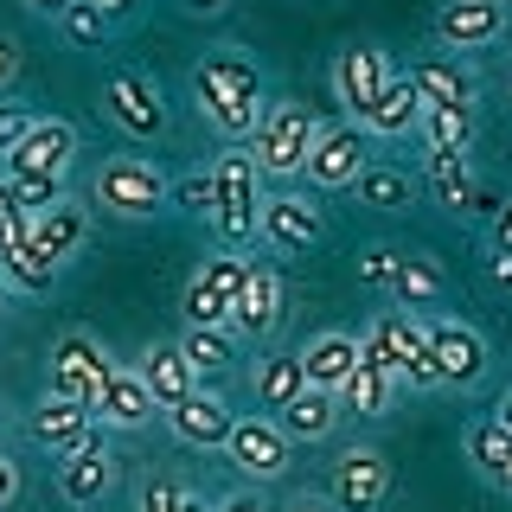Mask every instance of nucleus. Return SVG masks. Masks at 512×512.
I'll use <instances>...</instances> for the list:
<instances>
[{"mask_svg": "<svg viewBox=\"0 0 512 512\" xmlns=\"http://www.w3.org/2000/svg\"><path fill=\"white\" fill-rule=\"evenodd\" d=\"M314 135L320 122L308 116V103H295V96H282V103H263V116H256V173L263 180H301V167H308L314 154Z\"/></svg>", "mask_w": 512, "mask_h": 512, "instance_id": "nucleus-1", "label": "nucleus"}, {"mask_svg": "<svg viewBox=\"0 0 512 512\" xmlns=\"http://www.w3.org/2000/svg\"><path fill=\"white\" fill-rule=\"evenodd\" d=\"M359 352H372V359H378L397 384L436 391V352H429L423 314H378L372 327L359 333Z\"/></svg>", "mask_w": 512, "mask_h": 512, "instance_id": "nucleus-2", "label": "nucleus"}, {"mask_svg": "<svg viewBox=\"0 0 512 512\" xmlns=\"http://www.w3.org/2000/svg\"><path fill=\"white\" fill-rule=\"evenodd\" d=\"M263 173H256L250 148H224L212 160V224L224 244H244V237H256V212H263Z\"/></svg>", "mask_w": 512, "mask_h": 512, "instance_id": "nucleus-3", "label": "nucleus"}, {"mask_svg": "<svg viewBox=\"0 0 512 512\" xmlns=\"http://www.w3.org/2000/svg\"><path fill=\"white\" fill-rule=\"evenodd\" d=\"M96 205H103L109 218H154L160 205H167V173L154 167V160H141V154H116V160H103V173H96Z\"/></svg>", "mask_w": 512, "mask_h": 512, "instance_id": "nucleus-4", "label": "nucleus"}, {"mask_svg": "<svg viewBox=\"0 0 512 512\" xmlns=\"http://www.w3.org/2000/svg\"><path fill=\"white\" fill-rule=\"evenodd\" d=\"M423 333H429V352H436V384H448V391H474V384L487 378L493 352H487V333L480 327L448 320V314H429Z\"/></svg>", "mask_w": 512, "mask_h": 512, "instance_id": "nucleus-5", "label": "nucleus"}, {"mask_svg": "<svg viewBox=\"0 0 512 512\" xmlns=\"http://www.w3.org/2000/svg\"><path fill=\"white\" fill-rule=\"evenodd\" d=\"M77 128L71 122H58V116H39L26 128L20 141L7 148V160H0V173L7 180H64L71 173V160H77Z\"/></svg>", "mask_w": 512, "mask_h": 512, "instance_id": "nucleus-6", "label": "nucleus"}, {"mask_svg": "<svg viewBox=\"0 0 512 512\" xmlns=\"http://www.w3.org/2000/svg\"><path fill=\"white\" fill-rule=\"evenodd\" d=\"M224 461H231L244 480H256V487H263V480H282V474H288L295 442L282 436V423H276L269 410H263V416H237L231 436H224Z\"/></svg>", "mask_w": 512, "mask_h": 512, "instance_id": "nucleus-7", "label": "nucleus"}, {"mask_svg": "<svg viewBox=\"0 0 512 512\" xmlns=\"http://www.w3.org/2000/svg\"><path fill=\"white\" fill-rule=\"evenodd\" d=\"M103 116L135 141H160L167 135V103L148 71H109L103 77Z\"/></svg>", "mask_w": 512, "mask_h": 512, "instance_id": "nucleus-8", "label": "nucleus"}, {"mask_svg": "<svg viewBox=\"0 0 512 512\" xmlns=\"http://www.w3.org/2000/svg\"><path fill=\"white\" fill-rule=\"evenodd\" d=\"M384 493H391V455L378 442H352L340 461H333V493L327 500L340 512H378Z\"/></svg>", "mask_w": 512, "mask_h": 512, "instance_id": "nucleus-9", "label": "nucleus"}, {"mask_svg": "<svg viewBox=\"0 0 512 512\" xmlns=\"http://www.w3.org/2000/svg\"><path fill=\"white\" fill-rule=\"evenodd\" d=\"M109 372H116V359H109L90 333H64V340L52 346V378H45V391H52V397H77V404L96 410V391H103Z\"/></svg>", "mask_w": 512, "mask_h": 512, "instance_id": "nucleus-10", "label": "nucleus"}, {"mask_svg": "<svg viewBox=\"0 0 512 512\" xmlns=\"http://www.w3.org/2000/svg\"><path fill=\"white\" fill-rule=\"evenodd\" d=\"M512 26V7L506 0H442L436 13V39L448 52H487V45H500Z\"/></svg>", "mask_w": 512, "mask_h": 512, "instance_id": "nucleus-11", "label": "nucleus"}, {"mask_svg": "<svg viewBox=\"0 0 512 512\" xmlns=\"http://www.w3.org/2000/svg\"><path fill=\"white\" fill-rule=\"evenodd\" d=\"M109 480H116V455H109V429L96 423L90 436L58 461V493H64L71 506H96V500L109 493Z\"/></svg>", "mask_w": 512, "mask_h": 512, "instance_id": "nucleus-12", "label": "nucleus"}, {"mask_svg": "<svg viewBox=\"0 0 512 512\" xmlns=\"http://www.w3.org/2000/svg\"><path fill=\"white\" fill-rule=\"evenodd\" d=\"M256 237H263L269 250H308L327 237V212L308 205L301 192H276V199H263V212H256Z\"/></svg>", "mask_w": 512, "mask_h": 512, "instance_id": "nucleus-13", "label": "nucleus"}, {"mask_svg": "<svg viewBox=\"0 0 512 512\" xmlns=\"http://www.w3.org/2000/svg\"><path fill=\"white\" fill-rule=\"evenodd\" d=\"M359 167H365V128L359 122H333V128H320L314 135V154H308V180L320 192H340L359 180Z\"/></svg>", "mask_w": 512, "mask_h": 512, "instance_id": "nucleus-14", "label": "nucleus"}, {"mask_svg": "<svg viewBox=\"0 0 512 512\" xmlns=\"http://www.w3.org/2000/svg\"><path fill=\"white\" fill-rule=\"evenodd\" d=\"M391 58L378 52V45H346L340 58H333V96H340V109L346 116H359L365 122V109H372V96L391 84Z\"/></svg>", "mask_w": 512, "mask_h": 512, "instance_id": "nucleus-15", "label": "nucleus"}, {"mask_svg": "<svg viewBox=\"0 0 512 512\" xmlns=\"http://www.w3.org/2000/svg\"><path fill=\"white\" fill-rule=\"evenodd\" d=\"M160 416H167V429H173L186 448H224V436H231V423H237L231 404H224L218 391H205V384H199V391H186L180 404L160 410Z\"/></svg>", "mask_w": 512, "mask_h": 512, "instance_id": "nucleus-16", "label": "nucleus"}, {"mask_svg": "<svg viewBox=\"0 0 512 512\" xmlns=\"http://www.w3.org/2000/svg\"><path fill=\"white\" fill-rule=\"evenodd\" d=\"M231 327L250 333V340H263V333L282 327V282H276V269L256 263V256H250L244 288H237V301H231Z\"/></svg>", "mask_w": 512, "mask_h": 512, "instance_id": "nucleus-17", "label": "nucleus"}, {"mask_svg": "<svg viewBox=\"0 0 512 512\" xmlns=\"http://www.w3.org/2000/svg\"><path fill=\"white\" fill-rule=\"evenodd\" d=\"M410 90L416 96H423V109H455V116H474V77L468 71H461V64L455 58H416L410 64Z\"/></svg>", "mask_w": 512, "mask_h": 512, "instance_id": "nucleus-18", "label": "nucleus"}, {"mask_svg": "<svg viewBox=\"0 0 512 512\" xmlns=\"http://www.w3.org/2000/svg\"><path fill=\"white\" fill-rule=\"evenodd\" d=\"M90 429H96V410L77 404V397H52V391H45V404L32 410V442L52 448V461H64Z\"/></svg>", "mask_w": 512, "mask_h": 512, "instance_id": "nucleus-19", "label": "nucleus"}, {"mask_svg": "<svg viewBox=\"0 0 512 512\" xmlns=\"http://www.w3.org/2000/svg\"><path fill=\"white\" fill-rule=\"evenodd\" d=\"M96 423H103V429L154 423V397H148V384H141L135 365H116V372L103 378V391H96Z\"/></svg>", "mask_w": 512, "mask_h": 512, "instance_id": "nucleus-20", "label": "nucleus"}, {"mask_svg": "<svg viewBox=\"0 0 512 512\" xmlns=\"http://www.w3.org/2000/svg\"><path fill=\"white\" fill-rule=\"evenodd\" d=\"M340 391H301V397H288V404L276 410V423H282V436L288 442H327L333 429H340Z\"/></svg>", "mask_w": 512, "mask_h": 512, "instance_id": "nucleus-21", "label": "nucleus"}, {"mask_svg": "<svg viewBox=\"0 0 512 512\" xmlns=\"http://www.w3.org/2000/svg\"><path fill=\"white\" fill-rule=\"evenodd\" d=\"M416 122H423V96L410 90V77H391L378 96H372V109H365V135H378V141H404L416 135Z\"/></svg>", "mask_w": 512, "mask_h": 512, "instance_id": "nucleus-22", "label": "nucleus"}, {"mask_svg": "<svg viewBox=\"0 0 512 512\" xmlns=\"http://www.w3.org/2000/svg\"><path fill=\"white\" fill-rule=\"evenodd\" d=\"M352 365H359V340L340 327H327V333H314L308 346H301V372H308L314 391H340V384L352 378Z\"/></svg>", "mask_w": 512, "mask_h": 512, "instance_id": "nucleus-23", "label": "nucleus"}, {"mask_svg": "<svg viewBox=\"0 0 512 512\" xmlns=\"http://www.w3.org/2000/svg\"><path fill=\"white\" fill-rule=\"evenodd\" d=\"M141 384H148V397H154V410H173L186 391H199V378H192V365H186V352H180V340L173 346H148L141 352Z\"/></svg>", "mask_w": 512, "mask_h": 512, "instance_id": "nucleus-24", "label": "nucleus"}, {"mask_svg": "<svg viewBox=\"0 0 512 512\" xmlns=\"http://www.w3.org/2000/svg\"><path fill=\"white\" fill-rule=\"evenodd\" d=\"M391 295L404 301L410 314H429V308H442V295H448V276H442V263H436V256H423V250H397Z\"/></svg>", "mask_w": 512, "mask_h": 512, "instance_id": "nucleus-25", "label": "nucleus"}, {"mask_svg": "<svg viewBox=\"0 0 512 512\" xmlns=\"http://www.w3.org/2000/svg\"><path fill=\"white\" fill-rule=\"evenodd\" d=\"M32 244H39V250L64 269L77 250L90 244V212H84V205H71V199L52 205V212H39V218H32Z\"/></svg>", "mask_w": 512, "mask_h": 512, "instance_id": "nucleus-26", "label": "nucleus"}, {"mask_svg": "<svg viewBox=\"0 0 512 512\" xmlns=\"http://www.w3.org/2000/svg\"><path fill=\"white\" fill-rule=\"evenodd\" d=\"M250 391H256V404H263L269 416H276L288 397H301L308 391V372H301V352H269V359H256V372H250Z\"/></svg>", "mask_w": 512, "mask_h": 512, "instance_id": "nucleus-27", "label": "nucleus"}, {"mask_svg": "<svg viewBox=\"0 0 512 512\" xmlns=\"http://www.w3.org/2000/svg\"><path fill=\"white\" fill-rule=\"evenodd\" d=\"M352 192H359V205H372V212H410L416 205V180L404 167H384V160H365Z\"/></svg>", "mask_w": 512, "mask_h": 512, "instance_id": "nucleus-28", "label": "nucleus"}, {"mask_svg": "<svg viewBox=\"0 0 512 512\" xmlns=\"http://www.w3.org/2000/svg\"><path fill=\"white\" fill-rule=\"evenodd\" d=\"M397 397V378L384 372L372 352H359V365H352V378L340 384V410H359V416H384Z\"/></svg>", "mask_w": 512, "mask_h": 512, "instance_id": "nucleus-29", "label": "nucleus"}, {"mask_svg": "<svg viewBox=\"0 0 512 512\" xmlns=\"http://www.w3.org/2000/svg\"><path fill=\"white\" fill-rule=\"evenodd\" d=\"M0 282L20 288V295H45V288L58 282V263H52V256H45L39 244H32V237H26V244L0 250Z\"/></svg>", "mask_w": 512, "mask_h": 512, "instance_id": "nucleus-30", "label": "nucleus"}, {"mask_svg": "<svg viewBox=\"0 0 512 512\" xmlns=\"http://www.w3.org/2000/svg\"><path fill=\"white\" fill-rule=\"evenodd\" d=\"M461 448H468V461H474V474H487L493 487H500V474L512 468V436L493 416H480V423H468L461 429Z\"/></svg>", "mask_w": 512, "mask_h": 512, "instance_id": "nucleus-31", "label": "nucleus"}, {"mask_svg": "<svg viewBox=\"0 0 512 512\" xmlns=\"http://www.w3.org/2000/svg\"><path fill=\"white\" fill-rule=\"evenodd\" d=\"M192 71L205 77V84H218L224 96H244V103H263V84H256V64L237 58V52H205Z\"/></svg>", "mask_w": 512, "mask_h": 512, "instance_id": "nucleus-32", "label": "nucleus"}, {"mask_svg": "<svg viewBox=\"0 0 512 512\" xmlns=\"http://www.w3.org/2000/svg\"><path fill=\"white\" fill-rule=\"evenodd\" d=\"M429 192H436L448 212H461V218H468V199H474L468 154H429Z\"/></svg>", "mask_w": 512, "mask_h": 512, "instance_id": "nucleus-33", "label": "nucleus"}, {"mask_svg": "<svg viewBox=\"0 0 512 512\" xmlns=\"http://www.w3.org/2000/svg\"><path fill=\"white\" fill-rule=\"evenodd\" d=\"M180 352H186V365H192V378H218L224 365H231V327H186V340H180Z\"/></svg>", "mask_w": 512, "mask_h": 512, "instance_id": "nucleus-34", "label": "nucleus"}, {"mask_svg": "<svg viewBox=\"0 0 512 512\" xmlns=\"http://www.w3.org/2000/svg\"><path fill=\"white\" fill-rule=\"evenodd\" d=\"M416 135L429 141V154H468V141H474V116H455V109H423Z\"/></svg>", "mask_w": 512, "mask_h": 512, "instance_id": "nucleus-35", "label": "nucleus"}, {"mask_svg": "<svg viewBox=\"0 0 512 512\" xmlns=\"http://www.w3.org/2000/svg\"><path fill=\"white\" fill-rule=\"evenodd\" d=\"M180 314H186V327H231V295H218L205 276H192L180 288Z\"/></svg>", "mask_w": 512, "mask_h": 512, "instance_id": "nucleus-36", "label": "nucleus"}, {"mask_svg": "<svg viewBox=\"0 0 512 512\" xmlns=\"http://www.w3.org/2000/svg\"><path fill=\"white\" fill-rule=\"evenodd\" d=\"M58 26H64V39H71V45H103L109 32H116V26H109V13L96 7V0H71V7L58 13Z\"/></svg>", "mask_w": 512, "mask_h": 512, "instance_id": "nucleus-37", "label": "nucleus"}, {"mask_svg": "<svg viewBox=\"0 0 512 512\" xmlns=\"http://www.w3.org/2000/svg\"><path fill=\"white\" fill-rule=\"evenodd\" d=\"M32 237V212L20 205V186L0 173V250H13V244H26Z\"/></svg>", "mask_w": 512, "mask_h": 512, "instance_id": "nucleus-38", "label": "nucleus"}, {"mask_svg": "<svg viewBox=\"0 0 512 512\" xmlns=\"http://www.w3.org/2000/svg\"><path fill=\"white\" fill-rule=\"evenodd\" d=\"M244 269H250V256H231V250H212V256H205V263H199V269H192V276H205V282H212V288H218V295H231V301H237V288H244Z\"/></svg>", "mask_w": 512, "mask_h": 512, "instance_id": "nucleus-39", "label": "nucleus"}, {"mask_svg": "<svg viewBox=\"0 0 512 512\" xmlns=\"http://www.w3.org/2000/svg\"><path fill=\"white\" fill-rule=\"evenodd\" d=\"M167 199L180 205V212H205V218H212V167H205V173H186V180H173Z\"/></svg>", "mask_w": 512, "mask_h": 512, "instance_id": "nucleus-40", "label": "nucleus"}, {"mask_svg": "<svg viewBox=\"0 0 512 512\" xmlns=\"http://www.w3.org/2000/svg\"><path fill=\"white\" fill-rule=\"evenodd\" d=\"M391 276H397V250H365V256H359V282H365V288L391 295Z\"/></svg>", "mask_w": 512, "mask_h": 512, "instance_id": "nucleus-41", "label": "nucleus"}, {"mask_svg": "<svg viewBox=\"0 0 512 512\" xmlns=\"http://www.w3.org/2000/svg\"><path fill=\"white\" fill-rule=\"evenodd\" d=\"M135 512H180V487H173L167 474L141 480V493H135Z\"/></svg>", "mask_w": 512, "mask_h": 512, "instance_id": "nucleus-42", "label": "nucleus"}, {"mask_svg": "<svg viewBox=\"0 0 512 512\" xmlns=\"http://www.w3.org/2000/svg\"><path fill=\"white\" fill-rule=\"evenodd\" d=\"M13 186H20V205L32 218L52 212V205H64V180H13Z\"/></svg>", "mask_w": 512, "mask_h": 512, "instance_id": "nucleus-43", "label": "nucleus"}, {"mask_svg": "<svg viewBox=\"0 0 512 512\" xmlns=\"http://www.w3.org/2000/svg\"><path fill=\"white\" fill-rule=\"evenodd\" d=\"M20 64H26L20 39H13V32H0V96H7L13 84H20Z\"/></svg>", "mask_w": 512, "mask_h": 512, "instance_id": "nucleus-44", "label": "nucleus"}, {"mask_svg": "<svg viewBox=\"0 0 512 512\" xmlns=\"http://www.w3.org/2000/svg\"><path fill=\"white\" fill-rule=\"evenodd\" d=\"M32 122H39V116H26V109H0V160H7V148L26 135Z\"/></svg>", "mask_w": 512, "mask_h": 512, "instance_id": "nucleus-45", "label": "nucleus"}, {"mask_svg": "<svg viewBox=\"0 0 512 512\" xmlns=\"http://www.w3.org/2000/svg\"><path fill=\"white\" fill-rule=\"evenodd\" d=\"M487 231H493V250H512V199H500V212L487 218Z\"/></svg>", "mask_w": 512, "mask_h": 512, "instance_id": "nucleus-46", "label": "nucleus"}, {"mask_svg": "<svg viewBox=\"0 0 512 512\" xmlns=\"http://www.w3.org/2000/svg\"><path fill=\"white\" fill-rule=\"evenodd\" d=\"M13 500H20V461L0 455V506H13Z\"/></svg>", "mask_w": 512, "mask_h": 512, "instance_id": "nucleus-47", "label": "nucleus"}, {"mask_svg": "<svg viewBox=\"0 0 512 512\" xmlns=\"http://www.w3.org/2000/svg\"><path fill=\"white\" fill-rule=\"evenodd\" d=\"M218 512H269V506L256 500V487H237V493H224V500H218Z\"/></svg>", "mask_w": 512, "mask_h": 512, "instance_id": "nucleus-48", "label": "nucleus"}, {"mask_svg": "<svg viewBox=\"0 0 512 512\" xmlns=\"http://www.w3.org/2000/svg\"><path fill=\"white\" fill-rule=\"evenodd\" d=\"M282 512H340V506H333L327 493H295V500H288Z\"/></svg>", "mask_w": 512, "mask_h": 512, "instance_id": "nucleus-49", "label": "nucleus"}, {"mask_svg": "<svg viewBox=\"0 0 512 512\" xmlns=\"http://www.w3.org/2000/svg\"><path fill=\"white\" fill-rule=\"evenodd\" d=\"M96 7H103V13H109V26H122V20H128V13H135V7H141V0H96Z\"/></svg>", "mask_w": 512, "mask_h": 512, "instance_id": "nucleus-50", "label": "nucleus"}, {"mask_svg": "<svg viewBox=\"0 0 512 512\" xmlns=\"http://www.w3.org/2000/svg\"><path fill=\"white\" fill-rule=\"evenodd\" d=\"M487 276L500 282V288H512V250H500V256H493V263H487Z\"/></svg>", "mask_w": 512, "mask_h": 512, "instance_id": "nucleus-51", "label": "nucleus"}, {"mask_svg": "<svg viewBox=\"0 0 512 512\" xmlns=\"http://www.w3.org/2000/svg\"><path fill=\"white\" fill-rule=\"evenodd\" d=\"M26 7H32V13H45V20H58V13L71 7V0H26Z\"/></svg>", "mask_w": 512, "mask_h": 512, "instance_id": "nucleus-52", "label": "nucleus"}, {"mask_svg": "<svg viewBox=\"0 0 512 512\" xmlns=\"http://www.w3.org/2000/svg\"><path fill=\"white\" fill-rule=\"evenodd\" d=\"M493 423H500V429H506V436H512V391L500 397V410H493Z\"/></svg>", "mask_w": 512, "mask_h": 512, "instance_id": "nucleus-53", "label": "nucleus"}, {"mask_svg": "<svg viewBox=\"0 0 512 512\" xmlns=\"http://www.w3.org/2000/svg\"><path fill=\"white\" fill-rule=\"evenodd\" d=\"M180 512H218V506H205L199 493H186V487H180Z\"/></svg>", "mask_w": 512, "mask_h": 512, "instance_id": "nucleus-54", "label": "nucleus"}, {"mask_svg": "<svg viewBox=\"0 0 512 512\" xmlns=\"http://www.w3.org/2000/svg\"><path fill=\"white\" fill-rule=\"evenodd\" d=\"M186 7H192V13H224L231 0H186Z\"/></svg>", "mask_w": 512, "mask_h": 512, "instance_id": "nucleus-55", "label": "nucleus"}, {"mask_svg": "<svg viewBox=\"0 0 512 512\" xmlns=\"http://www.w3.org/2000/svg\"><path fill=\"white\" fill-rule=\"evenodd\" d=\"M500 487H506V493H512V468H506V474H500Z\"/></svg>", "mask_w": 512, "mask_h": 512, "instance_id": "nucleus-56", "label": "nucleus"}, {"mask_svg": "<svg viewBox=\"0 0 512 512\" xmlns=\"http://www.w3.org/2000/svg\"><path fill=\"white\" fill-rule=\"evenodd\" d=\"M0 308H7V288H0Z\"/></svg>", "mask_w": 512, "mask_h": 512, "instance_id": "nucleus-57", "label": "nucleus"}, {"mask_svg": "<svg viewBox=\"0 0 512 512\" xmlns=\"http://www.w3.org/2000/svg\"><path fill=\"white\" fill-rule=\"evenodd\" d=\"M506 7H512V0H506Z\"/></svg>", "mask_w": 512, "mask_h": 512, "instance_id": "nucleus-58", "label": "nucleus"}]
</instances>
